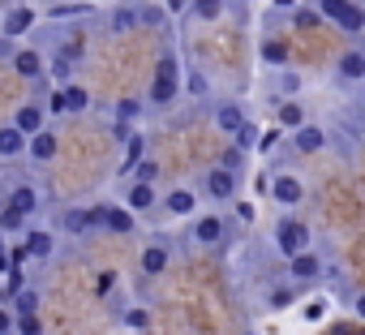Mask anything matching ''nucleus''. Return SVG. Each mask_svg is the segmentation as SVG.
<instances>
[{
    "mask_svg": "<svg viewBox=\"0 0 365 335\" xmlns=\"http://www.w3.org/2000/svg\"><path fill=\"white\" fill-rule=\"evenodd\" d=\"M318 14L327 22H335L339 31H348V35H361L365 31V14L352 5V0H318Z\"/></svg>",
    "mask_w": 365,
    "mask_h": 335,
    "instance_id": "obj_1",
    "label": "nucleus"
},
{
    "mask_svg": "<svg viewBox=\"0 0 365 335\" xmlns=\"http://www.w3.org/2000/svg\"><path fill=\"white\" fill-rule=\"evenodd\" d=\"M176 86H180V78H176V61L163 56L159 69H155V78H150V99H155V108H168V103L176 99Z\"/></svg>",
    "mask_w": 365,
    "mask_h": 335,
    "instance_id": "obj_2",
    "label": "nucleus"
},
{
    "mask_svg": "<svg viewBox=\"0 0 365 335\" xmlns=\"http://www.w3.org/2000/svg\"><path fill=\"white\" fill-rule=\"evenodd\" d=\"M275 245H279L288 258H297V254L309 249V228H305L301 220H279V228H275Z\"/></svg>",
    "mask_w": 365,
    "mask_h": 335,
    "instance_id": "obj_3",
    "label": "nucleus"
},
{
    "mask_svg": "<svg viewBox=\"0 0 365 335\" xmlns=\"http://www.w3.org/2000/svg\"><path fill=\"white\" fill-rule=\"evenodd\" d=\"M207 190H211V198L228 202V198L237 194V177L228 172V168H211V172H207Z\"/></svg>",
    "mask_w": 365,
    "mask_h": 335,
    "instance_id": "obj_4",
    "label": "nucleus"
},
{
    "mask_svg": "<svg viewBox=\"0 0 365 335\" xmlns=\"http://www.w3.org/2000/svg\"><path fill=\"white\" fill-rule=\"evenodd\" d=\"M14 125H18L26 138H35V133L43 129V108H35V103H22V108H18V116H14Z\"/></svg>",
    "mask_w": 365,
    "mask_h": 335,
    "instance_id": "obj_5",
    "label": "nucleus"
},
{
    "mask_svg": "<svg viewBox=\"0 0 365 335\" xmlns=\"http://www.w3.org/2000/svg\"><path fill=\"white\" fill-rule=\"evenodd\" d=\"M26 150V133L18 129V125H5V129H0V155H5V159H18Z\"/></svg>",
    "mask_w": 365,
    "mask_h": 335,
    "instance_id": "obj_6",
    "label": "nucleus"
},
{
    "mask_svg": "<svg viewBox=\"0 0 365 335\" xmlns=\"http://www.w3.org/2000/svg\"><path fill=\"white\" fill-rule=\"evenodd\" d=\"M271 194H275V202H284V207H297V202H301V181H297V177H275Z\"/></svg>",
    "mask_w": 365,
    "mask_h": 335,
    "instance_id": "obj_7",
    "label": "nucleus"
},
{
    "mask_svg": "<svg viewBox=\"0 0 365 335\" xmlns=\"http://www.w3.org/2000/svg\"><path fill=\"white\" fill-rule=\"evenodd\" d=\"M215 125H220L224 133H232V138H237V133L245 129V116H241V108H237V103H224V108L215 112Z\"/></svg>",
    "mask_w": 365,
    "mask_h": 335,
    "instance_id": "obj_8",
    "label": "nucleus"
},
{
    "mask_svg": "<svg viewBox=\"0 0 365 335\" xmlns=\"http://www.w3.org/2000/svg\"><path fill=\"white\" fill-rule=\"evenodd\" d=\"M14 69H18V78H39V73H43V56L26 48V52L14 56Z\"/></svg>",
    "mask_w": 365,
    "mask_h": 335,
    "instance_id": "obj_9",
    "label": "nucleus"
},
{
    "mask_svg": "<svg viewBox=\"0 0 365 335\" xmlns=\"http://www.w3.org/2000/svg\"><path fill=\"white\" fill-rule=\"evenodd\" d=\"M292 142H297L305 155H314V150H322V146H327V133H322V129H314V125H301Z\"/></svg>",
    "mask_w": 365,
    "mask_h": 335,
    "instance_id": "obj_10",
    "label": "nucleus"
},
{
    "mask_svg": "<svg viewBox=\"0 0 365 335\" xmlns=\"http://www.w3.org/2000/svg\"><path fill=\"white\" fill-rule=\"evenodd\" d=\"M103 228H108V232H116V237H129V232H133V215H129V211H120V207H108Z\"/></svg>",
    "mask_w": 365,
    "mask_h": 335,
    "instance_id": "obj_11",
    "label": "nucleus"
},
{
    "mask_svg": "<svg viewBox=\"0 0 365 335\" xmlns=\"http://www.w3.org/2000/svg\"><path fill=\"white\" fill-rule=\"evenodd\" d=\"M194 237H198L202 245H220V241H224V220H215V215H207V220H198V228H194Z\"/></svg>",
    "mask_w": 365,
    "mask_h": 335,
    "instance_id": "obj_12",
    "label": "nucleus"
},
{
    "mask_svg": "<svg viewBox=\"0 0 365 335\" xmlns=\"http://www.w3.org/2000/svg\"><path fill=\"white\" fill-rule=\"evenodd\" d=\"M31 155H35L39 163H48V159L56 155V133H48V129H39V133L31 138Z\"/></svg>",
    "mask_w": 365,
    "mask_h": 335,
    "instance_id": "obj_13",
    "label": "nucleus"
},
{
    "mask_svg": "<svg viewBox=\"0 0 365 335\" xmlns=\"http://www.w3.org/2000/svg\"><path fill=\"white\" fill-rule=\"evenodd\" d=\"M31 22H35V14H31V9H14V14L5 18V35H9V39H18V35H26V31H31Z\"/></svg>",
    "mask_w": 365,
    "mask_h": 335,
    "instance_id": "obj_14",
    "label": "nucleus"
},
{
    "mask_svg": "<svg viewBox=\"0 0 365 335\" xmlns=\"http://www.w3.org/2000/svg\"><path fill=\"white\" fill-rule=\"evenodd\" d=\"M194 207H198V202H194V190H172V194H168V211H172V215H190Z\"/></svg>",
    "mask_w": 365,
    "mask_h": 335,
    "instance_id": "obj_15",
    "label": "nucleus"
},
{
    "mask_svg": "<svg viewBox=\"0 0 365 335\" xmlns=\"http://www.w3.org/2000/svg\"><path fill=\"white\" fill-rule=\"evenodd\" d=\"M125 202H129V211H146V207H155V185H142V181H138V185L129 190Z\"/></svg>",
    "mask_w": 365,
    "mask_h": 335,
    "instance_id": "obj_16",
    "label": "nucleus"
},
{
    "mask_svg": "<svg viewBox=\"0 0 365 335\" xmlns=\"http://www.w3.org/2000/svg\"><path fill=\"white\" fill-rule=\"evenodd\" d=\"M163 267H168V249H163V245H150V249L142 254V271H146V275H159Z\"/></svg>",
    "mask_w": 365,
    "mask_h": 335,
    "instance_id": "obj_17",
    "label": "nucleus"
},
{
    "mask_svg": "<svg viewBox=\"0 0 365 335\" xmlns=\"http://www.w3.org/2000/svg\"><path fill=\"white\" fill-rule=\"evenodd\" d=\"M318 271H322V262H318L314 254H297V258H292V275H297V279H314Z\"/></svg>",
    "mask_w": 365,
    "mask_h": 335,
    "instance_id": "obj_18",
    "label": "nucleus"
},
{
    "mask_svg": "<svg viewBox=\"0 0 365 335\" xmlns=\"http://www.w3.org/2000/svg\"><path fill=\"white\" fill-rule=\"evenodd\" d=\"M9 207H18V211H26V215H31V211L39 207V202H35V190H31V185H18V190L9 194Z\"/></svg>",
    "mask_w": 365,
    "mask_h": 335,
    "instance_id": "obj_19",
    "label": "nucleus"
},
{
    "mask_svg": "<svg viewBox=\"0 0 365 335\" xmlns=\"http://www.w3.org/2000/svg\"><path fill=\"white\" fill-rule=\"evenodd\" d=\"M339 73H344V78H365V52H348V56L339 61Z\"/></svg>",
    "mask_w": 365,
    "mask_h": 335,
    "instance_id": "obj_20",
    "label": "nucleus"
},
{
    "mask_svg": "<svg viewBox=\"0 0 365 335\" xmlns=\"http://www.w3.org/2000/svg\"><path fill=\"white\" fill-rule=\"evenodd\" d=\"M301 120H305L301 103H279V125L284 129H301Z\"/></svg>",
    "mask_w": 365,
    "mask_h": 335,
    "instance_id": "obj_21",
    "label": "nucleus"
},
{
    "mask_svg": "<svg viewBox=\"0 0 365 335\" xmlns=\"http://www.w3.org/2000/svg\"><path fill=\"white\" fill-rule=\"evenodd\" d=\"M138 22H142V18H138L133 9H116V14H112V31H116V35H125V31H133Z\"/></svg>",
    "mask_w": 365,
    "mask_h": 335,
    "instance_id": "obj_22",
    "label": "nucleus"
},
{
    "mask_svg": "<svg viewBox=\"0 0 365 335\" xmlns=\"http://www.w3.org/2000/svg\"><path fill=\"white\" fill-rule=\"evenodd\" d=\"M262 61H267V65H288V48L275 43V39H267V43H262Z\"/></svg>",
    "mask_w": 365,
    "mask_h": 335,
    "instance_id": "obj_23",
    "label": "nucleus"
},
{
    "mask_svg": "<svg viewBox=\"0 0 365 335\" xmlns=\"http://www.w3.org/2000/svg\"><path fill=\"white\" fill-rule=\"evenodd\" d=\"M26 224V211H18V207H5V211H0V228H5V232H18Z\"/></svg>",
    "mask_w": 365,
    "mask_h": 335,
    "instance_id": "obj_24",
    "label": "nucleus"
},
{
    "mask_svg": "<svg viewBox=\"0 0 365 335\" xmlns=\"http://www.w3.org/2000/svg\"><path fill=\"white\" fill-rule=\"evenodd\" d=\"M26 249H31L35 258H48V254H52V237H48V232H31V241H26Z\"/></svg>",
    "mask_w": 365,
    "mask_h": 335,
    "instance_id": "obj_25",
    "label": "nucleus"
},
{
    "mask_svg": "<svg viewBox=\"0 0 365 335\" xmlns=\"http://www.w3.org/2000/svg\"><path fill=\"white\" fill-rule=\"evenodd\" d=\"M86 103H91V95H86L82 86H69V91H65V108H69V112H82Z\"/></svg>",
    "mask_w": 365,
    "mask_h": 335,
    "instance_id": "obj_26",
    "label": "nucleus"
},
{
    "mask_svg": "<svg viewBox=\"0 0 365 335\" xmlns=\"http://www.w3.org/2000/svg\"><path fill=\"white\" fill-rule=\"evenodd\" d=\"M35 309H39V292L22 288V292H18V318H22V314H35Z\"/></svg>",
    "mask_w": 365,
    "mask_h": 335,
    "instance_id": "obj_27",
    "label": "nucleus"
},
{
    "mask_svg": "<svg viewBox=\"0 0 365 335\" xmlns=\"http://www.w3.org/2000/svg\"><path fill=\"white\" fill-rule=\"evenodd\" d=\"M155 177H159V163H155V159H142V163H138V181H142V185H155Z\"/></svg>",
    "mask_w": 365,
    "mask_h": 335,
    "instance_id": "obj_28",
    "label": "nucleus"
},
{
    "mask_svg": "<svg viewBox=\"0 0 365 335\" xmlns=\"http://www.w3.org/2000/svg\"><path fill=\"white\" fill-rule=\"evenodd\" d=\"M220 9H224V0H198V5H194L198 18H220Z\"/></svg>",
    "mask_w": 365,
    "mask_h": 335,
    "instance_id": "obj_29",
    "label": "nucleus"
},
{
    "mask_svg": "<svg viewBox=\"0 0 365 335\" xmlns=\"http://www.w3.org/2000/svg\"><path fill=\"white\" fill-rule=\"evenodd\" d=\"M185 86H190V95H194V99H202V95H207V78H202L198 69H190V82H185Z\"/></svg>",
    "mask_w": 365,
    "mask_h": 335,
    "instance_id": "obj_30",
    "label": "nucleus"
},
{
    "mask_svg": "<svg viewBox=\"0 0 365 335\" xmlns=\"http://www.w3.org/2000/svg\"><path fill=\"white\" fill-rule=\"evenodd\" d=\"M18 335H43L39 322H35V314H22V318H18Z\"/></svg>",
    "mask_w": 365,
    "mask_h": 335,
    "instance_id": "obj_31",
    "label": "nucleus"
},
{
    "mask_svg": "<svg viewBox=\"0 0 365 335\" xmlns=\"http://www.w3.org/2000/svg\"><path fill=\"white\" fill-rule=\"evenodd\" d=\"M133 116H138V103H133V99L116 103V120H133Z\"/></svg>",
    "mask_w": 365,
    "mask_h": 335,
    "instance_id": "obj_32",
    "label": "nucleus"
},
{
    "mask_svg": "<svg viewBox=\"0 0 365 335\" xmlns=\"http://www.w3.org/2000/svg\"><path fill=\"white\" fill-rule=\"evenodd\" d=\"M297 86H301L297 73H279V91H292V95H297Z\"/></svg>",
    "mask_w": 365,
    "mask_h": 335,
    "instance_id": "obj_33",
    "label": "nucleus"
},
{
    "mask_svg": "<svg viewBox=\"0 0 365 335\" xmlns=\"http://www.w3.org/2000/svg\"><path fill=\"white\" fill-rule=\"evenodd\" d=\"M237 142H241V146H254V142H258V129H254V125H245V129L237 133Z\"/></svg>",
    "mask_w": 365,
    "mask_h": 335,
    "instance_id": "obj_34",
    "label": "nucleus"
},
{
    "mask_svg": "<svg viewBox=\"0 0 365 335\" xmlns=\"http://www.w3.org/2000/svg\"><path fill=\"white\" fill-rule=\"evenodd\" d=\"M22 288H26V275L14 267V271H9V292H22Z\"/></svg>",
    "mask_w": 365,
    "mask_h": 335,
    "instance_id": "obj_35",
    "label": "nucleus"
},
{
    "mask_svg": "<svg viewBox=\"0 0 365 335\" xmlns=\"http://www.w3.org/2000/svg\"><path fill=\"white\" fill-rule=\"evenodd\" d=\"M271 305H275V309H284V305H292V292H284V288H279V292H271Z\"/></svg>",
    "mask_w": 365,
    "mask_h": 335,
    "instance_id": "obj_36",
    "label": "nucleus"
},
{
    "mask_svg": "<svg viewBox=\"0 0 365 335\" xmlns=\"http://www.w3.org/2000/svg\"><path fill=\"white\" fill-rule=\"evenodd\" d=\"M125 322H129V326H146V309H129Z\"/></svg>",
    "mask_w": 365,
    "mask_h": 335,
    "instance_id": "obj_37",
    "label": "nucleus"
},
{
    "mask_svg": "<svg viewBox=\"0 0 365 335\" xmlns=\"http://www.w3.org/2000/svg\"><path fill=\"white\" fill-rule=\"evenodd\" d=\"M9 326H14V322H9V314L0 309V335H9Z\"/></svg>",
    "mask_w": 365,
    "mask_h": 335,
    "instance_id": "obj_38",
    "label": "nucleus"
},
{
    "mask_svg": "<svg viewBox=\"0 0 365 335\" xmlns=\"http://www.w3.org/2000/svg\"><path fill=\"white\" fill-rule=\"evenodd\" d=\"M356 314H361V318H365V297H356Z\"/></svg>",
    "mask_w": 365,
    "mask_h": 335,
    "instance_id": "obj_39",
    "label": "nucleus"
},
{
    "mask_svg": "<svg viewBox=\"0 0 365 335\" xmlns=\"http://www.w3.org/2000/svg\"><path fill=\"white\" fill-rule=\"evenodd\" d=\"M275 5H279V9H288V5H297V0H275Z\"/></svg>",
    "mask_w": 365,
    "mask_h": 335,
    "instance_id": "obj_40",
    "label": "nucleus"
},
{
    "mask_svg": "<svg viewBox=\"0 0 365 335\" xmlns=\"http://www.w3.org/2000/svg\"><path fill=\"white\" fill-rule=\"evenodd\" d=\"M0 211H5V202H0Z\"/></svg>",
    "mask_w": 365,
    "mask_h": 335,
    "instance_id": "obj_41",
    "label": "nucleus"
}]
</instances>
